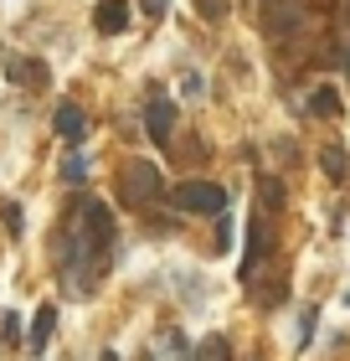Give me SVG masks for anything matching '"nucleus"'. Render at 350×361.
Segmentation results:
<instances>
[{
    "mask_svg": "<svg viewBox=\"0 0 350 361\" xmlns=\"http://www.w3.org/2000/svg\"><path fill=\"white\" fill-rule=\"evenodd\" d=\"M113 238H119V227H113L108 202L77 196L73 217H68V264H62V289L73 300H88L98 289V279L108 269V253H113Z\"/></svg>",
    "mask_w": 350,
    "mask_h": 361,
    "instance_id": "nucleus-1",
    "label": "nucleus"
},
{
    "mask_svg": "<svg viewBox=\"0 0 350 361\" xmlns=\"http://www.w3.org/2000/svg\"><path fill=\"white\" fill-rule=\"evenodd\" d=\"M119 191H124L129 207H155L165 196V176H160L155 160H124L119 166Z\"/></svg>",
    "mask_w": 350,
    "mask_h": 361,
    "instance_id": "nucleus-2",
    "label": "nucleus"
},
{
    "mask_svg": "<svg viewBox=\"0 0 350 361\" xmlns=\"http://www.w3.org/2000/svg\"><path fill=\"white\" fill-rule=\"evenodd\" d=\"M170 202L180 212H191V217H222L227 212V191L216 186V180H180L170 191Z\"/></svg>",
    "mask_w": 350,
    "mask_h": 361,
    "instance_id": "nucleus-3",
    "label": "nucleus"
},
{
    "mask_svg": "<svg viewBox=\"0 0 350 361\" xmlns=\"http://www.w3.org/2000/svg\"><path fill=\"white\" fill-rule=\"evenodd\" d=\"M304 6H299V0H268V6H263V31H268L273 42H289V37H299V31H304Z\"/></svg>",
    "mask_w": 350,
    "mask_h": 361,
    "instance_id": "nucleus-4",
    "label": "nucleus"
},
{
    "mask_svg": "<svg viewBox=\"0 0 350 361\" xmlns=\"http://www.w3.org/2000/svg\"><path fill=\"white\" fill-rule=\"evenodd\" d=\"M175 119H180V114H175L170 98H155V104L144 109V129H149V140H155V145H170V140H175Z\"/></svg>",
    "mask_w": 350,
    "mask_h": 361,
    "instance_id": "nucleus-5",
    "label": "nucleus"
},
{
    "mask_svg": "<svg viewBox=\"0 0 350 361\" xmlns=\"http://www.w3.org/2000/svg\"><path fill=\"white\" fill-rule=\"evenodd\" d=\"M263 258H268V227H263V217H253V222H247V258H242V279H247V284L258 279Z\"/></svg>",
    "mask_w": 350,
    "mask_h": 361,
    "instance_id": "nucleus-6",
    "label": "nucleus"
},
{
    "mask_svg": "<svg viewBox=\"0 0 350 361\" xmlns=\"http://www.w3.org/2000/svg\"><path fill=\"white\" fill-rule=\"evenodd\" d=\"M93 26L104 31V37H119V31H129V0H98Z\"/></svg>",
    "mask_w": 350,
    "mask_h": 361,
    "instance_id": "nucleus-7",
    "label": "nucleus"
},
{
    "mask_svg": "<svg viewBox=\"0 0 350 361\" xmlns=\"http://www.w3.org/2000/svg\"><path fill=\"white\" fill-rule=\"evenodd\" d=\"M52 331H57V305H42L37 320H31V336H26V356H42L46 341H52Z\"/></svg>",
    "mask_w": 350,
    "mask_h": 361,
    "instance_id": "nucleus-8",
    "label": "nucleus"
},
{
    "mask_svg": "<svg viewBox=\"0 0 350 361\" xmlns=\"http://www.w3.org/2000/svg\"><path fill=\"white\" fill-rule=\"evenodd\" d=\"M11 83H26L31 93H42L46 88V68L37 57H11Z\"/></svg>",
    "mask_w": 350,
    "mask_h": 361,
    "instance_id": "nucleus-9",
    "label": "nucleus"
},
{
    "mask_svg": "<svg viewBox=\"0 0 350 361\" xmlns=\"http://www.w3.org/2000/svg\"><path fill=\"white\" fill-rule=\"evenodd\" d=\"M52 129H57L62 140H73V145H77V140H82V129H88V119H82V109H77V104H62V109L52 114Z\"/></svg>",
    "mask_w": 350,
    "mask_h": 361,
    "instance_id": "nucleus-10",
    "label": "nucleus"
},
{
    "mask_svg": "<svg viewBox=\"0 0 350 361\" xmlns=\"http://www.w3.org/2000/svg\"><path fill=\"white\" fill-rule=\"evenodd\" d=\"M309 114H314V119H335V114H340V93L330 88V83L314 88V93H309Z\"/></svg>",
    "mask_w": 350,
    "mask_h": 361,
    "instance_id": "nucleus-11",
    "label": "nucleus"
},
{
    "mask_svg": "<svg viewBox=\"0 0 350 361\" xmlns=\"http://www.w3.org/2000/svg\"><path fill=\"white\" fill-rule=\"evenodd\" d=\"M191 361H232V341H227V336H206L201 346H196Z\"/></svg>",
    "mask_w": 350,
    "mask_h": 361,
    "instance_id": "nucleus-12",
    "label": "nucleus"
},
{
    "mask_svg": "<svg viewBox=\"0 0 350 361\" xmlns=\"http://www.w3.org/2000/svg\"><path fill=\"white\" fill-rule=\"evenodd\" d=\"M320 166H325V176H330V180H340V176L350 171V160H345V145H325V150H320Z\"/></svg>",
    "mask_w": 350,
    "mask_h": 361,
    "instance_id": "nucleus-13",
    "label": "nucleus"
},
{
    "mask_svg": "<svg viewBox=\"0 0 350 361\" xmlns=\"http://www.w3.org/2000/svg\"><path fill=\"white\" fill-rule=\"evenodd\" d=\"M0 227H6V238H21V233H26L21 207H15V202H0Z\"/></svg>",
    "mask_w": 350,
    "mask_h": 361,
    "instance_id": "nucleus-14",
    "label": "nucleus"
},
{
    "mask_svg": "<svg viewBox=\"0 0 350 361\" xmlns=\"http://www.w3.org/2000/svg\"><path fill=\"white\" fill-rule=\"evenodd\" d=\"M263 207H283V186H278V180H263Z\"/></svg>",
    "mask_w": 350,
    "mask_h": 361,
    "instance_id": "nucleus-15",
    "label": "nucleus"
},
{
    "mask_svg": "<svg viewBox=\"0 0 350 361\" xmlns=\"http://www.w3.org/2000/svg\"><path fill=\"white\" fill-rule=\"evenodd\" d=\"M0 336H6V346H21V320L6 315V331H0Z\"/></svg>",
    "mask_w": 350,
    "mask_h": 361,
    "instance_id": "nucleus-16",
    "label": "nucleus"
},
{
    "mask_svg": "<svg viewBox=\"0 0 350 361\" xmlns=\"http://www.w3.org/2000/svg\"><path fill=\"white\" fill-rule=\"evenodd\" d=\"M340 68L350 73V26H345V37H340Z\"/></svg>",
    "mask_w": 350,
    "mask_h": 361,
    "instance_id": "nucleus-17",
    "label": "nucleus"
},
{
    "mask_svg": "<svg viewBox=\"0 0 350 361\" xmlns=\"http://www.w3.org/2000/svg\"><path fill=\"white\" fill-rule=\"evenodd\" d=\"M196 6H201V16H211V21L222 16V0H196Z\"/></svg>",
    "mask_w": 350,
    "mask_h": 361,
    "instance_id": "nucleus-18",
    "label": "nucleus"
},
{
    "mask_svg": "<svg viewBox=\"0 0 350 361\" xmlns=\"http://www.w3.org/2000/svg\"><path fill=\"white\" fill-rule=\"evenodd\" d=\"M165 6H170V0H144V11H149V16H165Z\"/></svg>",
    "mask_w": 350,
    "mask_h": 361,
    "instance_id": "nucleus-19",
    "label": "nucleus"
},
{
    "mask_svg": "<svg viewBox=\"0 0 350 361\" xmlns=\"http://www.w3.org/2000/svg\"><path fill=\"white\" fill-rule=\"evenodd\" d=\"M98 361H119V351H104V356H98Z\"/></svg>",
    "mask_w": 350,
    "mask_h": 361,
    "instance_id": "nucleus-20",
    "label": "nucleus"
},
{
    "mask_svg": "<svg viewBox=\"0 0 350 361\" xmlns=\"http://www.w3.org/2000/svg\"><path fill=\"white\" fill-rule=\"evenodd\" d=\"M253 361H258V356H253Z\"/></svg>",
    "mask_w": 350,
    "mask_h": 361,
    "instance_id": "nucleus-21",
    "label": "nucleus"
}]
</instances>
